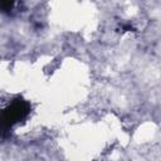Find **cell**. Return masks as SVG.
<instances>
[{
  "mask_svg": "<svg viewBox=\"0 0 161 161\" xmlns=\"http://www.w3.org/2000/svg\"><path fill=\"white\" fill-rule=\"evenodd\" d=\"M30 109H31L30 103L20 96L10 101V103L4 108L3 114H1L3 131H6L11 128L13 126L24 121L29 116Z\"/></svg>",
  "mask_w": 161,
  "mask_h": 161,
  "instance_id": "6da1fadb",
  "label": "cell"
}]
</instances>
